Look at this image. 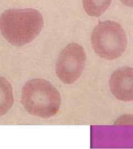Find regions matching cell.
<instances>
[{"label": "cell", "instance_id": "6da1fadb", "mask_svg": "<svg viewBox=\"0 0 133 149\" xmlns=\"http://www.w3.org/2000/svg\"><path fill=\"white\" fill-rule=\"evenodd\" d=\"M43 26L41 13L36 10L10 9L0 17V31L11 44L21 47L31 43L40 33Z\"/></svg>", "mask_w": 133, "mask_h": 149}, {"label": "cell", "instance_id": "7a4b0ae2", "mask_svg": "<svg viewBox=\"0 0 133 149\" xmlns=\"http://www.w3.org/2000/svg\"><path fill=\"white\" fill-rule=\"evenodd\" d=\"M21 103L30 114L49 118L58 112L61 99L58 91L51 82L43 79H34L23 86Z\"/></svg>", "mask_w": 133, "mask_h": 149}, {"label": "cell", "instance_id": "3957f363", "mask_svg": "<svg viewBox=\"0 0 133 149\" xmlns=\"http://www.w3.org/2000/svg\"><path fill=\"white\" fill-rule=\"evenodd\" d=\"M92 48L99 56L112 60L120 58L127 48V38L121 25L111 21L100 22L91 36Z\"/></svg>", "mask_w": 133, "mask_h": 149}, {"label": "cell", "instance_id": "277c9868", "mask_svg": "<svg viewBox=\"0 0 133 149\" xmlns=\"http://www.w3.org/2000/svg\"><path fill=\"white\" fill-rule=\"evenodd\" d=\"M86 60L85 51L81 45L69 44L59 56L56 68L58 77L65 84H73L82 74Z\"/></svg>", "mask_w": 133, "mask_h": 149}, {"label": "cell", "instance_id": "5b68a950", "mask_svg": "<svg viewBox=\"0 0 133 149\" xmlns=\"http://www.w3.org/2000/svg\"><path fill=\"white\" fill-rule=\"evenodd\" d=\"M133 69L130 67H122L115 71L109 80L112 94L118 100L132 101Z\"/></svg>", "mask_w": 133, "mask_h": 149}, {"label": "cell", "instance_id": "8992f818", "mask_svg": "<svg viewBox=\"0 0 133 149\" xmlns=\"http://www.w3.org/2000/svg\"><path fill=\"white\" fill-rule=\"evenodd\" d=\"M13 89L9 81L0 76V117L5 115L13 104Z\"/></svg>", "mask_w": 133, "mask_h": 149}, {"label": "cell", "instance_id": "52a82bcc", "mask_svg": "<svg viewBox=\"0 0 133 149\" xmlns=\"http://www.w3.org/2000/svg\"><path fill=\"white\" fill-rule=\"evenodd\" d=\"M112 0H83L86 13L91 17H98L109 7Z\"/></svg>", "mask_w": 133, "mask_h": 149}, {"label": "cell", "instance_id": "ba28073f", "mask_svg": "<svg viewBox=\"0 0 133 149\" xmlns=\"http://www.w3.org/2000/svg\"><path fill=\"white\" fill-rule=\"evenodd\" d=\"M122 3L129 7H132L133 6V0H120Z\"/></svg>", "mask_w": 133, "mask_h": 149}]
</instances>
